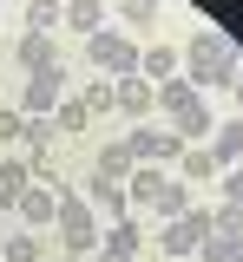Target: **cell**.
<instances>
[{
    "label": "cell",
    "instance_id": "obj_1",
    "mask_svg": "<svg viewBox=\"0 0 243 262\" xmlns=\"http://www.w3.org/2000/svg\"><path fill=\"white\" fill-rule=\"evenodd\" d=\"M184 66H191V72H184L191 85H230V79H237V46L217 27H197L191 46H184Z\"/></svg>",
    "mask_w": 243,
    "mask_h": 262
},
{
    "label": "cell",
    "instance_id": "obj_2",
    "mask_svg": "<svg viewBox=\"0 0 243 262\" xmlns=\"http://www.w3.org/2000/svg\"><path fill=\"white\" fill-rule=\"evenodd\" d=\"M53 229H59V243H66V256H92L105 236H99V210L86 203V196H59V216H53Z\"/></svg>",
    "mask_w": 243,
    "mask_h": 262
},
{
    "label": "cell",
    "instance_id": "obj_3",
    "mask_svg": "<svg viewBox=\"0 0 243 262\" xmlns=\"http://www.w3.org/2000/svg\"><path fill=\"white\" fill-rule=\"evenodd\" d=\"M59 98H66V66H46L20 85V118H53Z\"/></svg>",
    "mask_w": 243,
    "mask_h": 262
},
{
    "label": "cell",
    "instance_id": "obj_4",
    "mask_svg": "<svg viewBox=\"0 0 243 262\" xmlns=\"http://www.w3.org/2000/svg\"><path fill=\"white\" fill-rule=\"evenodd\" d=\"M86 59L99 66V72H112V79H132V72H138V46H132V39H125V33H92V39H86Z\"/></svg>",
    "mask_w": 243,
    "mask_h": 262
},
{
    "label": "cell",
    "instance_id": "obj_5",
    "mask_svg": "<svg viewBox=\"0 0 243 262\" xmlns=\"http://www.w3.org/2000/svg\"><path fill=\"white\" fill-rule=\"evenodd\" d=\"M125 151H132V164H158V170H165V164L184 158V138H177V131H132Z\"/></svg>",
    "mask_w": 243,
    "mask_h": 262
},
{
    "label": "cell",
    "instance_id": "obj_6",
    "mask_svg": "<svg viewBox=\"0 0 243 262\" xmlns=\"http://www.w3.org/2000/svg\"><path fill=\"white\" fill-rule=\"evenodd\" d=\"M204 236H210V210H184V216H171V223L158 229V243H165L171 256H197Z\"/></svg>",
    "mask_w": 243,
    "mask_h": 262
},
{
    "label": "cell",
    "instance_id": "obj_7",
    "mask_svg": "<svg viewBox=\"0 0 243 262\" xmlns=\"http://www.w3.org/2000/svg\"><path fill=\"white\" fill-rule=\"evenodd\" d=\"M151 105H158V85H151V79H138V72H132V79H112V112L145 118Z\"/></svg>",
    "mask_w": 243,
    "mask_h": 262
},
{
    "label": "cell",
    "instance_id": "obj_8",
    "mask_svg": "<svg viewBox=\"0 0 243 262\" xmlns=\"http://www.w3.org/2000/svg\"><path fill=\"white\" fill-rule=\"evenodd\" d=\"M86 203L99 210L105 223H125V216H132V196L118 190V184H105V177H92V190H86Z\"/></svg>",
    "mask_w": 243,
    "mask_h": 262
},
{
    "label": "cell",
    "instance_id": "obj_9",
    "mask_svg": "<svg viewBox=\"0 0 243 262\" xmlns=\"http://www.w3.org/2000/svg\"><path fill=\"white\" fill-rule=\"evenodd\" d=\"M13 59L27 66V72H46V66H59V53H53V33H20Z\"/></svg>",
    "mask_w": 243,
    "mask_h": 262
},
{
    "label": "cell",
    "instance_id": "obj_10",
    "mask_svg": "<svg viewBox=\"0 0 243 262\" xmlns=\"http://www.w3.org/2000/svg\"><path fill=\"white\" fill-rule=\"evenodd\" d=\"M20 216L33 229H46L53 216H59V190H46V184H27V196H20Z\"/></svg>",
    "mask_w": 243,
    "mask_h": 262
},
{
    "label": "cell",
    "instance_id": "obj_11",
    "mask_svg": "<svg viewBox=\"0 0 243 262\" xmlns=\"http://www.w3.org/2000/svg\"><path fill=\"white\" fill-rule=\"evenodd\" d=\"M210 158L224 164V170H230V164H243V118H224V125H217V138H210Z\"/></svg>",
    "mask_w": 243,
    "mask_h": 262
},
{
    "label": "cell",
    "instance_id": "obj_12",
    "mask_svg": "<svg viewBox=\"0 0 243 262\" xmlns=\"http://www.w3.org/2000/svg\"><path fill=\"white\" fill-rule=\"evenodd\" d=\"M132 170H138V164H132V151H125V138H118V144H105L99 164H92V177H105V184H125Z\"/></svg>",
    "mask_w": 243,
    "mask_h": 262
},
{
    "label": "cell",
    "instance_id": "obj_13",
    "mask_svg": "<svg viewBox=\"0 0 243 262\" xmlns=\"http://www.w3.org/2000/svg\"><path fill=\"white\" fill-rule=\"evenodd\" d=\"M177 170H184L191 184H210V177H224V164L210 158V144H184V158H177Z\"/></svg>",
    "mask_w": 243,
    "mask_h": 262
},
{
    "label": "cell",
    "instance_id": "obj_14",
    "mask_svg": "<svg viewBox=\"0 0 243 262\" xmlns=\"http://www.w3.org/2000/svg\"><path fill=\"white\" fill-rule=\"evenodd\" d=\"M171 72H177V46H165V39H158L151 53H138V79H151V85H165Z\"/></svg>",
    "mask_w": 243,
    "mask_h": 262
},
{
    "label": "cell",
    "instance_id": "obj_15",
    "mask_svg": "<svg viewBox=\"0 0 243 262\" xmlns=\"http://www.w3.org/2000/svg\"><path fill=\"white\" fill-rule=\"evenodd\" d=\"M27 184H33V177H27V164H20V158H7V164H0V210H20Z\"/></svg>",
    "mask_w": 243,
    "mask_h": 262
},
{
    "label": "cell",
    "instance_id": "obj_16",
    "mask_svg": "<svg viewBox=\"0 0 243 262\" xmlns=\"http://www.w3.org/2000/svg\"><path fill=\"white\" fill-rule=\"evenodd\" d=\"M210 105L204 98H197V105H191V112H177V138H184V144H210Z\"/></svg>",
    "mask_w": 243,
    "mask_h": 262
},
{
    "label": "cell",
    "instance_id": "obj_17",
    "mask_svg": "<svg viewBox=\"0 0 243 262\" xmlns=\"http://www.w3.org/2000/svg\"><path fill=\"white\" fill-rule=\"evenodd\" d=\"M66 27V0H27V33H53Z\"/></svg>",
    "mask_w": 243,
    "mask_h": 262
},
{
    "label": "cell",
    "instance_id": "obj_18",
    "mask_svg": "<svg viewBox=\"0 0 243 262\" xmlns=\"http://www.w3.org/2000/svg\"><path fill=\"white\" fill-rule=\"evenodd\" d=\"M66 27H79L86 39L105 27V0H66Z\"/></svg>",
    "mask_w": 243,
    "mask_h": 262
},
{
    "label": "cell",
    "instance_id": "obj_19",
    "mask_svg": "<svg viewBox=\"0 0 243 262\" xmlns=\"http://www.w3.org/2000/svg\"><path fill=\"white\" fill-rule=\"evenodd\" d=\"M191 105H197V85H191V79H165V85H158V112H191Z\"/></svg>",
    "mask_w": 243,
    "mask_h": 262
},
{
    "label": "cell",
    "instance_id": "obj_20",
    "mask_svg": "<svg viewBox=\"0 0 243 262\" xmlns=\"http://www.w3.org/2000/svg\"><path fill=\"white\" fill-rule=\"evenodd\" d=\"M53 131H92V112H86V98H59V112H53Z\"/></svg>",
    "mask_w": 243,
    "mask_h": 262
},
{
    "label": "cell",
    "instance_id": "obj_21",
    "mask_svg": "<svg viewBox=\"0 0 243 262\" xmlns=\"http://www.w3.org/2000/svg\"><path fill=\"white\" fill-rule=\"evenodd\" d=\"M197 256L204 262H243V236H204Z\"/></svg>",
    "mask_w": 243,
    "mask_h": 262
},
{
    "label": "cell",
    "instance_id": "obj_22",
    "mask_svg": "<svg viewBox=\"0 0 243 262\" xmlns=\"http://www.w3.org/2000/svg\"><path fill=\"white\" fill-rule=\"evenodd\" d=\"M210 236H243V210L237 203H217L210 210Z\"/></svg>",
    "mask_w": 243,
    "mask_h": 262
},
{
    "label": "cell",
    "instance_id": "obj_23",
    "mask_svg": "<svg viewBox=\"0 0 243 262\" xmlns=\"http://www.w3.org/2000/svg\"><path fill=\"white\" fill-rule=\"evenodd\" d=\"M118 20H132V27H151V20H158V0H118Z\"/></svg>",
    "mask_w": 243,
    "mask_h": 262
},
{
    "label": "cell",
    "instance_id": "obj_24",
    "mask_svg": "<svg viewBox=\"0 0 243 262\" xmlns=\"http://www.w3.org/2000/svg\"><path fill=\"white\" fill-rule=\"evenodd\" d=\"M105 249H138V223H105Z\"/></svg>",
    "mask_w": 243,
    "mask_h": 262
},
{
    "label": "cell",
    "instance_id": "obj_25",
    "mask_svg": "<svg viewBox=\"0 0 243 262\" xmlns=\"http://www.w3.org/2000/svg\"><path fill=\"white\" fill-rule=\"evenodd\" d=\"M0 262H39V236H7V256Z\"/></svg>",
    "mask_w": 243,
    "mask_h": 262
},
{
    "label": "cell",
    "instance_id": "obj_26",
    "mask_svg": "<svg viewBox=\"0 0 243 262\" xmlns=\"http://www.w3.org/2000/svg\"><path fill=\"white\" fill-rule=\"evenodd\" d=\"M86 112H92V118L112 112V79H92V85H86Z\"/></svg>",
    "mask_w": 243,
    "mask_h": 262
},
{
    "label": "cell",
    "instance_id": "obj_27",
    "mask_svg": "<svg viewBox=\"0 0 243 262\" xmlns=\"http://www.w3.org/2000/svg\"><path fill=\"white\" fill-rule=\"evenodd\" d=\"M217 184H224V196H230V203H237V210H243V164H230V170H224Z\"/></svg>",
    "mask_w": 243,
    "mask_h": 262
},
{
    "label": "cell",
    "instance_id": "obj_28",
    "mask_svg": "<svg viewBox=\"0 0 243 262\" xmlns=\"http://www.w3.org/2000/svg\"><path fill=\"white\" fill-rule=\"evenodd\" d=\"M13 138H27V118L20 112H0V144H13Z\"/></svg>",
    "mask_w": 243,
    "mask_h": 262
},
{
    "label": "cell",
    "instance_id": "obj_29",
    "mask_svg": "<svg viewBox=\"0 0 243 262\" xmlns=\"http://www.w3.org/2000/svg\"><path fill=\"white\" fill-rule=\"evenodd\" d=\"M27 138H33V151L53 144V118H27Z\"/></svg>",
    "mask_w": 243,
    "mask_h": 262
},
{
    "label": "cell",
    "instance_id": "obj_30",
    "mask_svg": "<svg viewBox=\"0 0 243 262\" xmlns=\"http://www.w3.org/2000/svg\"><path fill=\"white\" fill-rule=\"evenodd\" d=\"M99 262H132V249H105L99 243Z\"/></svg>",
    "mask_w": 243,
    "mask_h": 262
},
{
    "label": "cell",
    "instance_id": "obj_31",
    "mask_svg": "<svg viewBox=\"0 0 243 262\" xmlns=\"http://www.w3.org/2000/svg\"><path fill=\"white\" fill-rule=\"evenodd\" d=\"M59 262H86V256H59Z\"/></svg>",
    "mask_w": 243,
    "mask_h": 262
},
{
    "label": "cell",
    "instance_id": "obj_32",
    "mask_svg": "<svg viewBox=\"0 0 243 262\" xmlns=\"http://www.w3.org/2000/svg\"><path fill=\"white\" fill-rule=\"evenodd\" d=\"M0 256H7V236H0Z\"/></svg>",
    "mask_w": 243,
    "mask_h": 262
},
{
    "label": "cell",
    "instance_id": "obj_33",
    "mask_svg": "<svg viewBox=\"0 0 243 262\" xmlns=\"http://www.w3.org/2000/svg\"><path fill=\"white\" fill-rule=\"evenodd\" d=\"M0 13H7V0H0Z\"/></svg>",
    "mask_w": 243,
    "mask_h": 262
}]
</instances>
